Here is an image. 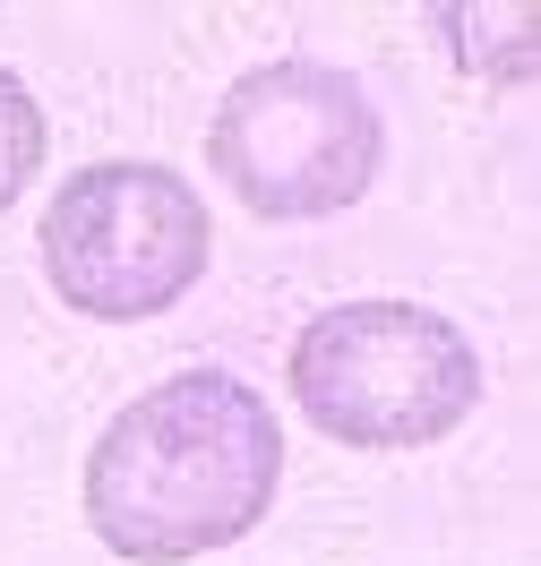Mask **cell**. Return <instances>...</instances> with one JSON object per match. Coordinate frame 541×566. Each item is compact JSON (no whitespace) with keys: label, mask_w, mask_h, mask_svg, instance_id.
Here are the masks:
<instances>
[{"label":"cell","mask_w":541,"mask_h":566,"mask_svg":"<svg viewBox=\"0 0 541 566\" xmlns=\"http://www.w3.org/2000/svg\"><path fill=\"white\" fill-rule=\"evenodd\" d=\"M387 164V120L335 61H258L216 95L207 172L258 223H326L370 198Z\"/></svg>","instance_id":"obj_3"},{"label":"cell","mask_w":541,"mask_h":566,"mask_svg":"<svg viewBox=\"0 0 541 566\" xmlns=\"http://www.w3.org/2000/svg\"><path fill=\"white\" fill-rule=\"evenodd\" d=\"M43 283L95 326H146L180 310L216 266V214L198 180L146 155L77 164L35 223Z\"/></svg>","instance_id":"obj_4"},{"label":"cell","mask_w":541,"mask_h":566,"mask_svg":"<svg viewBox=\"0 0 541 566\" xmlns=\"http://www.w3.org/2000/svg\"><path fill=\"white\" fill-rule=\"evenodd\" d=\"M43 155H52V120H43L35 86L18 70H0V214L43 180Z\"/></svg>","instance_id":"obj_5"},{"label":"cell","mask_w":541,"mask_h":566,"mask_svg":"<svg viewBox=\"0 0 541 566\" xmlns=\"http://www.w3.org/2000/svg\"><path fill=\"white\" fill-rule=\"evenodd\" d=\"M481 353L422 301H335L284 353L292 412L353 455H422L481 412Z\"/></svg>","instance_id":"obj_2"},{"label":"cell","mask_w":541,"mask_h":566,"mask_svg":"<svg viewBox=\"0 0 541 566\" xmlns=\"http://www.w3.org/2000/svg\"><path fill=\"white\" fill-rule=\"evenodd\" d=\"M284 421L232 369H173L129 395L77 472V515L129 566H189L275 515Z\"/></svg>","instance_id":"obj_1"}]
</instances>
